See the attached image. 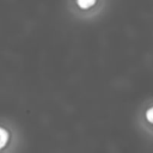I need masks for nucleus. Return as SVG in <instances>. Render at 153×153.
Masks as SVG:
<instances>
[{
    "label": "nucleus",
    "mask_w": 153,
    "mask_h": 153,
    "mask_svg": "<svg viewBox=\"0 0 153 153\" xmlns=\"http://www.w3.org/2000/svg\"><path fill=\"white\" fill-rule=\"evenodd\" d=\"M94 4H96V0H76V5H78L80 8H82V10L90 8V7H92Z\"/></svg>",
    "instance_id": "nucleus-2"
},
{
    "label": "nucleus",
    "mask_w": 153,
    "mask_h": 153,
    "mask_svg": "<svg viewBox=\"0 0 153 153\" xmlns=\"http://www.w3.org/2000/svg\"><path fill=\"white\" fill-rule=\"evenodd\" d=\"M152 111H153V109L149 108V109L147 110V112H146V118H147V121H148L149 123H152Z\"/></svg>",
    "instance_id": "nucleus-3"
},
{
    "label": "nucleus",
    "mask_w": 153,
    "mask_h": 153,
    "mask_svg": "<svg viewBox=\"0 0 153 153\" xmlns=\"http://www.w3.org/2000/svg\"><path fill=\"white\" fill-rule=\"evenodd\" d=\"M10 140V133L6 128L0 126V149H2Z\"/></svg>",
    "instance_id": "nucleus-1"
}]
</instances>
